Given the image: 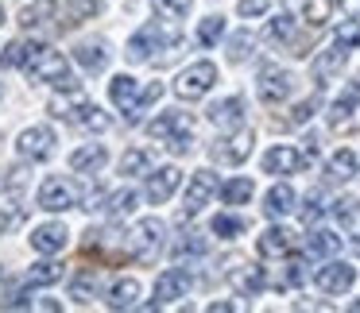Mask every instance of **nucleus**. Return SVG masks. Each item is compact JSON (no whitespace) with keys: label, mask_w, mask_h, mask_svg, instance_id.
<instances>
[{"label":"nucleus","mask_w":360,"mask_h":313,"mask_svg":"<svg viewBox=\"0 0 360 313\" xmlns=\"http://www.w3.org/2000/svg\"><path fill=\"white\" fill-rule=\"evenodd\" d=\"M27 74H32L35 81L55 86V89H78L74 70H70V58H66L63 51H51L47 43H39V47H35L32 62H27Z\"/></svg>","instance_id":"obj_1"},{"label":"nucleus","mask_w":360,"mask_h":313,"mask_svg":"<svg viewBox=\"0 0 360 313\" xmlns=\"http://www.w3.org/2000/svg\"><path fill=\"white\" fill-rule=\"evenodd\" d=\"M151 140H163L174 155H186L190 143H194V124H190V112H163L148 124Z\"/></svg>","instance_id":"obj_2"},{"label":"nucleus","mask_w":360,"mask_h":313,"mask_svg":"<svg viewBox=\"0 0 360 313\" xmlns=\"http://www.w3.org/2000/svg\"><path fill=\"white\" fill-rule=\"evenodd\" d=\"M124 248H128V259L151 263V259H155V251L163 248V220H155V217L140 220L132 232H124Z\"/></svg>","instance_id":"obj_3"},{"label":"nucleus","mask_w":360,"mask_h":313,"mask_svg":"<svg viewBox=\"0 0 360 313\" xmlns=\"http://www.w3.org/2000/svg\"><path fill=\"white\" fill-rule=\"evenodd\" d=\"M329 128H333L337 135L360 132V81H352V86L329 105Z\"/></svg>","instance_id":"obj_4"},{"label":"nucleus","mask_w":360,"mask_h":313,"mask_svg":"<svg viewBox=\"0 0 360 313\" xmlns=\"http://www.w3.org/2000/svg\"><path fill=\"white\" fill-rule=\"evenodd\" d=\"M213 86H217V66L213 62H194V66H186V70L179 74L174 93H179L182 101H198V97H205Z\"/></svg>","instance_id":"obj_5"},{"label":"nucleus","mask_w":360,"mask_h":313,"mask_svg":"<svg viewBox=\"0 0 360 313\" xmlns=\"http://www.w3.org/2000/svg\"><path fill=\"white\" fill-rule=\"evenodd\" d=\"M213 194H217V174H213V171H194V174H190V182H186V201H182L179 217L182 220L198 217V213L210 205Z\"/></svg>","instance_id":"obj_6"},{"label":"nucleus","mask_w":360,"mask_h":313,"mask_svg":"<svg viewBox=\"0 0 360 313\" xmlns=\"http://www.w3.org/2000/svg\"><path fill=\"white\" fill-rule=\"evenodd\" d=\"M290 89H295V78H290V70H283V66H271L267 62L264 70H259L256 78V93L264 105H279L290 97Z\"/></svg>","instance_id":"obj_7"},{"label":"nucleus","mask_w":360,"mask_h":313,"mask_svg":"<svg viewBox=\"0 0 360 313\" xmlns=\"http://www.w3.org/2000/svg\"><path fill=\"white\" fill-rule=\"evenodd\" d=\"M78 205V186H74L70 178H58V174H51L47 182L39 186V209L47 213H66Z\"/></svg>","instance_id":"obj_8"},{"label":"nucleus","mask_w":360,"mask_h":313,"mask_svg":"<svg viewBox=\"0 0 360 313\" xmlns=\"http://www.w3.org/2000/svg\"><path fill=\"white\" fill-rule=\"evenodd\" d=\"M252 147H256V132H252V128H236L233 135H225L221 143H213V151H210V155L217 159V163L240 166L244 159L252 155Z\"/></svg>","instance_id":"obj_9"},{"label":"nucleus","mask_w":360,"mask_h":313,"mask_svg":"<svg viewBox=\"0 0 360 313\" xmlns=\"http://www.w3.org/2000/svg\"><path fill=\"white\" fill-rule=\"evenodd\" d=\"M16 151H20V159H32V163L51 159V155H55V132H51L47 124L24 128V132H20V140H16Z\"/></svg>","instance_id":"obj_10"},{"label":"nucleus","mask_w":360,"mask_h":313,"mask_svg":"<svg viewBox=\"0 0 360 313\" xmlns=\"http://www.w3.org/2000/svg\"><path fill=\"white\" fill-rule=\"evenodd\" d=\"M109 101L136 124V120H140V81H136L132 74H117V78L109 81Z\"/></svg>","instance_id":"obj_11"},{"label":"nucleus","mask_w":360,"mask_h":313,"mask_svg":"<svg viewBox=\"0 0 360 313\" xmlns=\"http://www.w3.org/2000/svg\"><path fill=\"white\" fill-rule=\"evenodd\" d=\"M345 62H349V47H341V43H333V47L318 51V58L310 62V74H314V86L326 89L329 81L337 78V74L345 70Z\"/></svg>","instance_id":"obj_12"},{"label":"nucleus","mask_w":360,"mask_h":313,"mask_svg":"<svg viewBox=\"0 0 360 313\" xmlns=\"http://www.w3.org/2000/svg\"><path fill=\"white\" fill-rule=\"evenodd\" d=\"M155 47H182V43H179V35H163L155 24H148L143 32H136L132 39H128V58H132V62H148Z\"/></svg>","instance_id":"obj_13"},{"label":"nucleus","mask_w":360,"mask_h":313,"mask_svg":"<svg viewBox=\"0 0 360 313\" xmlns=\"http://www.w3.org/2000/svg\"><path fill=\"white\" fill-rule=\"evenodd\" d=\"M225 279L233 282V290H236V294L252 298V294H259V290H264V267L244 263V259H229Z\"/></svg>","instance_id":"obj_14"},{"label":"nucleus","mask_w":360,"mask_h":313,"mask_svg":"<svg viewBox=\"0 0 360 313\" xmlns=\"http://www.w3.org/2000/svg\"><path fill=\"white\" fill-rule=\"evenodd\" d=\"M310 166V155L306 151H295L290 143H275L271 151L264 155V174H295Z\"/></svg>","instance_id":"obj_15"},{"label":"nucleus","mask_w":360,"mask_h":313,"mask_svg":"<svg viewBox=\"0 0 360 313\" xmlns=\"http://www.w3.org/2000/svg\"><path fill=\"white\" fill-rule=\"evenodd\" d=\"M190 282L194 279H190L186 267H167V271L155 279V302L151 305H167V302H174V298H186Z\"/></svg>","instance_id":"obj_16"},{"label":"nucleus","mask_w":360,"mask_h":313,"mask_svg":"<svg viewBox=\"0 0 360 313\" xmlns=\"http://www.w3.org/2000/svg\"><path fill=\"white\" fill-rule=\"evenodd\" d=\"M314 282H318L321 294H345V290L356 282V267H349V263H326V267H318Z\"/></svg>","instance_id":"obj_17"},{"label":"nucleus","mask_w":360,"mask_h":313,"mask_svg":"<svg viewBox=\"0 0 360 313\" xmlns=\"http://www.w3.org/2000/svg\"><path fill=\"white\" fill-rule=\"evenodd\" d=\"M27 240H32V248L39 251V255H58V251L66 248V244H70V232H66V225H39V228H32V236H27Z\"/></svg>","instance_id":"obj_18"},{"label":"nucleus","mask_w":360,"mask_h":313,"mask_svg":"<svg viewBox=\"0 0 360 313\" xmlns=\"http://www.w3.org/2000/svg\"><path fill=\"white\" fill-rule=\"evenodd\" d=\"M179 186H182V171H179V166H159V171L148 178V201H151V205L171 201V194H174Z\"/></svg>","instance_id":"obj_19"},{"label":"nucleus","mask_w":360,"mask_h":313,"mask_svg":"<svg viewBox=\"0 0 360 313\" xmlns=\"http://www.w3.org/2000/svg\"><path fill=\"white\" fill-rule=\"evenodd\" d=\"M256 251L264 259L290 255V251H295V232H287V228H267V232L256 236Z\"/></svg>","instance_id":"obj_20"},{"label":"nucleus","mask_w":360,"mask_h":313,"mask_svg":"<svg viewBox=\"0 0 360 313\" xmlns=\"http://www.w3.org/2000/svg\"><path fill=\"white\" fill-rule=\"evenodd\" d=\"M86 109H89V101L78 89H70V97H55V101H51V116L66 120V124H78V128H82V120H86Z\"/></svg>","instance_id":"obj_21"},{"label":"nucleus","mask_w":360,"mask_h":313,"mask_svg":"<svg viewBox=\"0 0 360 313\" xmlns=\"http://www.w3.org/2000/svg\"><path fill=\"white\" fill-rule=\"evenodd\" d=\"M105 163H109V151L101 143H86V147H78L70 155V171H78V174H97Z\"/></svg>","instance_id":"obj_22"},{"label":"nucleus","mask_w":360,"mask_h":313,"mask_svg":"<svg viewBox=\"0 0 360 313\" xmlns=\"http://www.w3.org/2000/svg\"><path fill=\"white\" fill-rule=\"evenodd\" d=\"M74 58H78V66H86L89 74H101L105 66H109V43H105V39L82 43V47L74 51Z\"/></svg>","instance_id":"obj_23"},{"label":"nucleus","mask_w":360,"mask_h":313,"mask_svg":"<svg viewBox=\"0 0 360 313\" xmlns=\"http://www.w3.org/2000/svg\"><path fill=\"white\" fill-rule=\"evenodd\" d=\"M290 209H295V189H290L287 182H279V186L267 189V197H264V213H267V217L279 220V217H287Z\"/></svg>","instance_id":"obj_24"},{"label":"nucleus","mask_w":360,"mask_h":313,"mask_svg":"<svg viewBox=\"0 0 360 313\" xmlns=\"http://www.w3.org/2000/svg\"><path fill=\"white\" fill-rule=\"evenodd\" d=\"M240 116H244V97H229V101H217L210 109V120L217 128H233V124H240Z\"/></svg>","instance_id":"obj_25"},{"label":"nucleus","mask_w":360,"mask_h":313,"mask_svg":"<svg viewBox=\"0 0 360 313\" xmlns=\"http://www.w3.org/2000/svg\"><path fill=\"white\" fill-rule=\"evenodd\" d=\"M333 251H341V236H337V232H326V228H318V232L306 236V255L326 259V255H333Z\"/></svg>","instance_id":"obj_26"},{"label":"nucleus","mask_w":360,"mask_h":313,"mask_svg":"<svg viewBox=\"0 0 360 313\" xmlns=\"http://www.w3.org/2000/svg\"><path fill=\"white\" fill-rule=\"evenodd\" d=\"M55 12H63V0H39V4H32V8L20 12V24L32 32V27H43V24H47Z\"/></svg>","instance_id":"obj_27"},{"label":"nucleus","mask_w":360,"mask_h":313,"mask_svg":"<svg viewBox=\"0 0 360 313\" xmlns=\"http://www.w3.org/2000/svg\"><path fill=\"white\" fill-rule=\"evenodd\" d=\"M136 298H140V279H117L109 290V305L112 309H128V305H136Z\"/></svg>","instance_id":"obj_28"},{"label":"nucleus","mask_w":360,"mask_h":313,"mask_svg":"<svg viewBox=\"0 0 360 313\" xmlns=\"http://www.w3.org/2000/svg\"><path fill=\"white\" fill-rule=\"evenodd\" d=\"M148 166H151L148 147H132V151L120 155V174H124V178H140V174H148Z\"/></svg>","instance_id":"obj_29"},{"label":"nucleus","mask_w":360,"mask_h":313,"mask_svg":"<svg viewBox=\"0 0 360 313\" xmlns=\"http://www.w3.org/2000/svg\"><path fill=\"white\" fill-rule=\"evenodd\" d=\"M58 279H63V263H55V259H39V263L27 267V282L32 286H51Z\"/></svg>","instance_id":"obj_30"},{"label":"nucleus","mask_w":360,"mask_h":313,"mask_svg":"<svg viewBox=\"0 0 360 313\" xmlns=\"http://www.w3.org/2000/svg\"><path fill=\"white\" fill-rule=\"evenodd\" d=\"M337 4H341V0H306V8H302L306 24H310V27H326L329 20H333Z\"/></svg>","instance_id":"obj_31"},{"label":"nucleus","mask_w":360,"mask_h":313,"mask_svg":"<svg viewBox=\"0 0 360 313\" xmlns=\"http://www.w3.org/2000/svg\"><path fill=\"white\" fill-rule=\"evenodd\" d=\"M35 47H39V43H27V39H16V43H8V47H4V55H0V66H27L32 62V55H35Z\"/></svg>","instance_id":"obj_32"},{"label":"nucleus","mask_w":360,"mask_h":313,"mask_svg":"<svg viewBox=\"0 0 360 313\" xmlns=\"http://www.w3.org/2000/svg\"><path fill=\"white\" fill-rule=\"evenodd\" d=\"M326 171H329V178H333V182H345V178H352V174L360 171V163H356V155H352L349 147H341L333 159H329Z\"/></svg>","instance_id":"obj_33"},{"label":"nucleus","mask_w":360,"mask_h":313,"mask_svg":"<svg viewBox=\"0 0 360 313\" xmlns=\"http://www.w3.org/2000/svg\"><path fill=\"white\" fill-rule=\"evenodd\" d=\"M205 251H210V240H205L202 232H182L179 240H174L171 255L174 259H186V255H205Z\"/></svg>","instance_id":"obj_34"},{"label":"nucleus","mask_w":360,"mask_h":313,"mask_svg":"<svg viewBox=\"0 0 360 313\" xmlns=\"http://www.w3.org/2000/svg\"><path fill=\"white\" fill-rule=\"evenodd\" d=\"M210 228H213V236H221V240H236V236L248 228V220H244V217H233V213H217Z\"/></svg>","instance_id":"obj_35"},{"label":"nucleus","mask_w":360,"mask_h":313,"mask_svg":"<svg viewBox=\"0 0 360 313\" xmlns=\"http://www.w3.org/2000/svg\"><path fill=\"white\" fill-rule=\"evenodd\" d=\"M252 194H256V182H252V178H233V182H225V186H221L225 205H244Z\"/></svg>","instance_id":"obj_36"},{"label":"nucleus","mask_w":360,"mask_h":313,"mask_svg":"<svg viewBox=\"0 0 360 313\" xmlns=\"http://www.w3.org/2000/svg\"><path fill=\"white\" fill-rule=\"evenodd\" d=\"M63 8H66V20H63V24L74 27V24H82V20L94 16V12L101 8V0H63Z\"/></svg>","instance_id":"obj_37"},{"label":"nucleus","mask_w":360,"mask_h":313,"mask_svg":"<svg viewBox=\"0 0 360 313\" xmlns=\"http://www.w3.org/2000/svg\"><path fill=\"white\" fill-rule=\"evenodd\" d=\"M94 294H97V274L94 271H82L78 279L70 282V298H74V302H82V305H89V302H94Z\"/></svg>","instance_id":"obj_38"},{"label":"nucleus","mask_w":360,"mask_h":313,"mask_svg":"<svg viewBox=\"0 0 360 313\" xmlns=\"http://www.w3.org/2000/svg\"><path fill=\"white\" fill-rule=\"evenodd\" d=\"M290 35H295V16H290L287 8H283L275 20H267V39H275V43H287Z\"/></svg>","instance_id":"obj_39"},{"label":"nucleus","mask_w":360,"mask_h":313,"mask_svg":"<svg viewBox=\"0 0 360 313\" xmlns=\"http://www.w3.org/2000/svg\"><path fill=\"white\" fill-rule=\"evenodd\" d=\"M221 35H225V16H205L202 24H198V43H202V47H213Z\"/></svg>","instance_id":"obj_40"},{"label":"nucleus","mask_w":360,"mask_h":313,"mask_svg":"<svg viewBox=\"0 0 360 313\" xmlns=\"http://www.w3.org/2000/svg\"><path fill=\"white\" fill-rule=\"evenodd\" d=\"M306 279H310L306 263H302V259H290V263L283 267V274H279V290H287V286H302Z\"/></svg>","instance_id":"obj_41"},{"label":"nucleus","mask_w":360,"mask_h":313,"mask_svg":"<svg viewBox=\"0 0 360 313\" xmlns=\"http://www.w3.org/2000/svg\"><path fill=\"white\" fill-rule=\"evenodd\" d=\"M155 4V12L163 20H186L190 16V0H151Z\"/></svg>","instance_id":"obj_42"},{"label":"nucleus","mask_w":360,"mask_h":313,"mask_svg":"<svg viewBox=\"0 0 360 313\" xmlns=\"http://www.w3.org/2000/svg\"><path fill=\"white\" fill-rule=\"evenodd\" d=\"M333 217L341 220V225H356L360 201H356V197H337V201H333Z\"/></svg>","instance_id":"obj_43"},{"label":"nucleus","mask_w":360,"mask_h":313,"mask_svg":"<svg viewBox=\"0 0 360 313\" xmlns=\"http://www.w3.org/2000/svg\"><path fill=\"white\" fill-rule=\"evenodd\" d=\"M136 201H140V197H136L132 189H124V194H112L105 209H109V217H124V213H132V209H136Z\"/></svg>","instance_id":"obj_44"},{"label":"nucleus","mask_w":360,"mask_h":313,"mask_svg":"<svg viewBox=\"0 0 360 313\" xmlns=\"http://www.w3.org/2000/svg\"><path fill=\"white\" fill-rule=\"evenodd\" d=\"M252 47H256V39H252L248 32L233 35V39H229V58H233V62H244V58L252 55Z\"/></svg>","instance_id":"obj_45"},{"label":"nucleus","mask_w":360,"mask_h":313,"mask_svg":"<svg viewBox=\"0 0 360 313\" xmlns=\"http://www.w3.org/2000/svg\"><path fill=\"white\" fill-rule=\"evenodd\" d=\"M333 43H341V47L356 51V47H360V24H356V20L349 16V24H341V27H337V39H333Z\"/></svg>","instance_id":"obj_46"},{"label":"nucleus","mask_w":360,"mask_h":313,"mask_svg":"<svg viewBox=\"0 0 360 313\" xmlns=\"http://www.w3.org/2000/svg\"><path fill=\"white\" fill-rule=\"evenodd\" d=\"M314 112H318V97H306V101H298L295 109H290V116H287V124H306V120L314 116Z\"/></svg>","instance_id":"obj_47"},{"label":"nucleus","mask_w":360,"mask_h":313,"mask_svg":"<svg viewBox=\"0 0 360 313\" xmlns=\"http://www.w3.org/2000/svg\"><path fill=\"white\" fill-rule=\"evenodd\" d=\"M82 128H94V132H109L112 120L105 116V112L97 109V105H89V109H86V120H82Z\"/></svg>","instance_id":"obj_48"},{"label":"nucleus","mask_w":360,"mask_h":313,"mask_svg":"<svg viewBox=\"0 0 360 313\" xmlns=\"http://www.w3.org/2000/svg\"><path fill=\"white\" fill-rule=\"evenodd\" d=\"M321 217H326V205H321L318 194H310V197H306V205H302V220H306V225H318Z\"/></svg>","instance_id":"obj_49"},{"label":"nucleus","mask_w":360,"mask_h":313,"mask_svg":"<svg viewBox=\"0 0 360 313\" xmlns=\"http://www.w3.org/2000/svg\"><path fill=\"white\" fill-rule=\"evenodd\" d=\"M267 4H271V0H240L236 12H240L244 20H256V16H264V12H267Z\"/></svg>","instance_id":"obj_50"},{"label":"nucleus","mask_w":360,"mask_h":313,"mask_svg":"<svg viewBox=\"0 0 360 313\" xmlns=\"http://www.w3.org/2000/svg\"><path fill=\"white\" fill-rule=\"evenodd\" d=\"M20 217H24V209H4V205H0V236L8 232V228H16Z\"/></svg>","instance_id":"obj_51"},{"label":"nucleus","mask_w":360,"mask_h":313,"mask_svg":"<svg viewBox=\"0 0 360 313\" xmlns=\"http://www.w3.org/2000/svg\"><path fill=\"white\" fill-rule=\"evenodd\" d=\"M159 97H163V86H159V81H151V86L140 93V112H143V109H151V105H155Z\"/></svg>","instance_id":"obj_52"},{"label":"nucleus","mask_w":360,"mask_h":313,"mask_svg":"<svg viewBox=\"0 0 360 313\" xmlns=\"http://www.w3.org/2000/svg\"><path fill=\"white\" fill-rule=\"evenodd\" d=\"M341 8L349 12V16H360V0H341Z\"/></svg>","instance_id":"obj_53"},{"label":"nucleus","mask_w":360,"mask_h":313,"mask_svg":"<svg viewBox=\"0 0 360 313\" xmlns=\"http://www.w3.org/2000/svg\"><path fill=\"white\" fill-rule=\"evenodd\" d=\"M0 24H4V4H0Z\"/></svg>","instance_id":"obj_54"},{"label":"nucleus","mask_w":360,"mask_h":313,"mask_svg":"<svg viewBox=\"0 0 360 313\" xmlns=\"http://www.w3.org/2000/svg\"><path fill=\"white\" fill-rule=\"evenodd\" d=\"M352 309H356V313H360V302H352Z\"/></svg>","instance_id":"obj_55"}]
</instances>
